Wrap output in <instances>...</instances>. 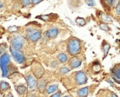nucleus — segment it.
<instances>
[{
    "instance_id": "1a4fd4ad",
    "label": "nucleus",
    "mask_w": 120,
    "mask_h": 97,
    "mask_svg": "<svg viewBox=\"0 0 120 97\" xmlns=\"http://www.w3.org/2000/svg\"><path fill=\"white\" fill-rule=\"evenodd\" d=\"M99 17H100V19L101 20V21L103 23H112V18L108 14H106L103 12L99 11Z\"/></svg>"
},
{
    "instance_id": "bb28decb",
    "label": "nucleus",
    "mask_w": 120,
    "mask_h": 97,
    "mask_svg": "<svg viewBox=\"0 0 120 97\" xmlns=\"http://www.w3.org/2000/svg\"><path fill=\"white\" fill-rule=\"evenodd\" d=\"M86 2L89 6H94V5H95V1H86Z\"/></svg>"
},
{
    "instance_id": "39448f33",
    "label": "nucleus",
    "mask_w": 120,
    "mask_h": 97,
    "mask_svg": "<svg viewBox=\"0 0 120 97\" xmlns=\"http://www.w3.org/2000/svg\"><path fill=\"white\" fill-rule=\"evenodd\" d=\"M27 37L32 42H36L41 37V32L37 30H34L32 28H29L26 32Z\"/></svg>"
},
{
    "instance_id": "5701e85b",
    "label": "nucleus",
    "mask_w": 120,
    "mask_h": 97,
    "mask_svg": "<svg viewBox=\"0 0 120 97\" xmlns=\"http://www.w3.org/2000/svg\"><path fill=\"white\" fill-rule=\"evenodd\" d=\"M115 11L117 16H120V1H118V4L116 5Z\"/></svg>"
},
{
    "instance_id": "412c9836",
    "label": "nucleus",
    "mask_w": 120,
    "mask_h": 97,
    "mask_svg": "<svg viewBox=\"0 0 120 97\" xmlns=\"http://www.w3.org/2000/svg\"><path fill=\"white\" fill-rule=\"evenodd\" d=\"M101 69V64L99 63V62H95L94 63V66H93V70L95 71V72H99Z\"/></svg>"
},
{
    "instance_id": "7ed1b4c3",
    "label": "nucleus",
    "mask_w": 120,
    "mask_h": 97,
    "mask_svg": "<svg viewBox=\"0 0 120 97\" xmlns=\"http://www.w3.org/2000/svg\"><path fill=\"white\" fill-rule=\"evenodd\" d=\"M25 42V39L22 36H20V35L15 36L11 39V44L13 46L12 48L16 51H20V50L22 47Z\"/></svg>"
},
{
    "instance_id": "9b49d317",
    "label": "nucleus",
    "mask_w": 120,
    "mask_h": 97,
    "mask_svg": "<svg viewBox=\"0 0 120 97\" xmlns=\"http://www.w3.org/2000/svg\"><path fill=\"white\" fill-rule=\"evenodd\" d=\"M91 87H86L79 89L77 92V95L79 97H87L89 94V89Z\"/></svg>"
},
{
    "instance_id": "72a5a7b5",
    "label": "nucleus",
    "mask_w": 120,
    "mask_h": 97,
    "mask_svg": "<svg viewBox=\"0 0 120 97\" xmlns=\"http://www.w3.org/2000/svg\"><path fill=\"white\" fill-rule=\"evenodd\" d=\"M1 50H0V54H1Z\"/></svg>"
},
{
    "instance_id": "c85d7f7f",
    "label": "nucleus",
    "mask_w": 120,
    "mask_h": 97,
    "mask_svg": "<svg viewBox=\"0 0 120 97\" xmlns=\"http://www.w3.org/2000/svg\"><path fill=\"white\" fill-rule=\"evenodd\" d=\"M40 2H41V1H35V0L32 1V3H33L34 4H39Z\"/></svg>"
},
{
    "instance_id": "f257e3e1",
    "label": "nucleus",
    "mask_w": 120,
    "mask_h": 97,
    "mask_svg": "<svg viewBox=\"0 0 120 97\" xmlns=\"http://www.w3.org/2000/svg\"><path fill=\"white\" fill-rule=\"evenodd\" d=\"M82 50L81 42L77 38H72L68 44V51L71 56L78 55Z\"/></svg>"
},
{
    "instance_id": "c756f323",
    "label": "nucleus",
    "mask_w": 120,
    "mask_h": 97,
    "mask_svg": "<svg viewBox=\"0 0 120 97\" xmlns=\"http://www.w3.org/2000/svg\"><path fill=\"white\" fill-rule=\"evenodd\" d=\"M2 6H3V4H2V2H1V1H0V8H1Z\"/></svg>"
},
{
    "instance_id": "2f4dec72",
    "label": "nucleus",
    "mask_w": 120,
    "mask_h": 97,
    "mask_svg": "<svg viewBox=\"0 0 120 97\" xmlns=\"http://www.w3.org/2000/svg\"><path fill=\"white\" fill-rule=\"evenodd\" d=\"M64 97H70V96H65Z\"/></svg>"
},
{
    "instance_id": "f03ea898",
    "label": "nucleus",
    "mask_w": 120,
    "mask_h": 97,
    "mask_svg": "<svg viewBox=\"0 0 120 97\" xmlns=\"http://www.w3.org/2000/svg\"><path fill=\"white\" fill-rule=\"evenodd\" d=\"M10 62V56L7 54H3L0 57V67L2 70V76L7 77L8 73V64Z\"/></svg>"
},
{
    "instance_id": "423d86ee",
    "label": "nucleus",
    "mask_w": 120,
    "mask_h": 97,
    "mask_svg": "<svg viewBox=\"0 0 120 97\" xmlns=\"http://www.w3.org/2000/svg\"><path fill=\"white\" fill-rule=\"evenodd\" d=\"M10 51L12 54V56L13 57L14 60L19 64L22 63L25 61V56L24 55L20 52L19 51H16L15 49H13V48H10Z\"/></svg>"
},
{
    "instance_id": "0eeeda50",
    "label": "nucleus",
    "mask_w": 120,
    "mask_h": 97,
    "mask_svg": "<svg viewBox=\"0 0 120 97\" xmlns=\"http://www.w3.org/2000/svg\"><path fill=\"white\" fill-rule=\"evenodd\" d=\"M111 76L115 82L120 84V63L115 65L112 68Z\"/></svg>"
},
{
    "instance_id": "9d476101",
    "label": "nucleus",
    "mask_w": 120,
    "mask_h": 97,
    "mask_svg": "<svg viewBox=\"0 0 120 97\" xmlns=\"http://www.w3.org/2000/svg\"><path fill=\"white\" fill-rule=\"evenodd\" d=\"M81 64H82V60H80L77 57H73L70 62V66L71 67L72 69H75L79 67Z\"/></svg>"
},
{
    "instance_id": "a211bd4d",
    "label": "nucleus",
    "mask_w": 120,
    "mask_h": 97,
    "mask_svg": "<svg viewBox=\"0 0 120 97\" xmlns=\"http://www.w3.org/2000/svg\"><path fill=\"white\" fill-rule=\"evenodd\" d=\"M76 23L79 26H84L86 24V22L85 19L83 18H80V17H77L76 18Z\"/></svg>"
},
{
    "instance_id": "393cba45",
    "label": "nucleus",
    "mask_w": 120,
    "mask_h": 97,
    "mask_svg": "<svg viewBox=\"0 0 120 97\" xmlns=\"http://www.w3.org/2000/svg\"><path fill=\"white\" fill-rule=\"evenodd\" d=\"M45 85H46V83H45L44 80H41L39 82V86H38V87H39V89H43L44 88Z\"/></svg>"
},
{
    "instance_id": "2eb2a0df",
    "label": "nucleus",
    "mask_w": 120,
    "mask_h": 97,
    "mask_svg": "<svg viewBox=\"0 0 120 97\" xmlns=\"http://www.w3.org/2000/svg\"><path fill=\"white\" fill-rule=\"evenodd\" d=\"M10 88V85H8V82H4V81H1L0 83V91L1 92H4L7 89H8Z\"/></svg>"
},
{
    "instance_id": "4468645a",
    "label": "nucleus",
    "mask_w": 120,
    "mask_h": 97,
    "mask_svg": "<svg viewBox=\"0 0 120 97\" xmlns=\"http://www.w3.org/2000/svg\"><path fill=\"white\" fill-rule=\"evenodd\" d=\"M58 34V30L56 27H51L46 32V36L49 38H55Z\"/></svg>"
},
{
    "instance_id": "aec40b11",
    "label": "nucleus",
    "mask_w": 120,
    "mask_h": 97,
    "mask_svg": "<svg viewBox=\"0 0 120 97\" xmlns=\"http://www.w3.org/2000/svg\"><path fill=\"white\" fill-rule=\"evenodd\" d=\"M26 90V87L25 86H22V85H19L18 87H16V91L18 92V94H23Z\"/></svg>"
},
{
    "instance_id": "473e14b6",
    "label": "nucleus",
    "mask_w": 120,
    "mask_h": 97,
    "mask_svg": "<svg viewBox=\"0 0 120 97\" xmlns=\"http://www.w3.org/2000/svg\"><path fill=\"white\" fill-rule=\"evenodd\" d=\"M35 97L34 96H32V97Z\"/></svg>"
},
{
    "instance_id": "b1692460",
    "label": "nucleus",
    "mask_w": 120,
    "mask_h": 97,
    "mask_svg": "<svg viewBox=\"0 0 120 97\" xmlns=\"http://www.w3.org/2000/svg\"><path fill=\"white\" fill-rule=\"evenodd\" d=\"M70 72V69L66 68V67H63V68H61L60 70V73L61 74H66Z\"/></svg>"
},
{
    "instance_id": "a878e982",
    "label": "nucleus",
    "mask_w": 120,
    "mask_h": 97,
    "mask_svg": "<svg viewBox=\"0 0 120 97\" xmlns=\"http://www.w3.org/2000/svg\"><path fill=\"white\" fill-rule=\"evenodd\" d=\"M60 95H61V92H60V91H59V92L55 93L54 94L51 95L50 97H60Z\"/></svg>"
},
{
    "instance_id": "f8f14e48",
    "label": "nucleus",
    "mask_w": 120,
    "mask_h": 97,
    "mask_svg": "<svg viewBox=\"0 0 120 97\" xmlns=\"http://www.w3.org/2000/svg\"><path fill=\"white\" fill-rule=\"evenodd\" d=\"M101 49H102V51L103 52V58H105L107 56L108 51L110 49V44L108 42L104 40V41H103V43L101 45Z\"/></svg>"
},
{
    "instance_id": "cd10ccee",
    "label": "nucleus",
    "mask_w": 120,
    "mask_h": 97,
    "mask_svg": "<svg viewBox=\"0 0 120 97\" xmlns=\"http://www.w3.org/2000/svg\"><path fill=\"white\" fill-rule=\"evenodd\" d=\"M30 1H22V3L23 4V5L24 6H27V5H29L30 4Z\"/></svg>"
},
{
    "instance_id": "20e7f679",
    "label": "nucleus",
    "mask_w": 120,
    "mask_h": 97,
    "mask_svg": "<svg viewBox=\"0 0 120 97\" xmlns=\"http://www.w3.org/2000/svg\"><path fill=\"white\" fill-rule=\"evenodd\" d=\"M87 81L88 78L84 71H77L75 73V82L77 85H85Z\"/></svg>"
},
{
    "instance_id": "ddd939ff",
    "label": "nucleus",
    "mask_w": 120,
    "mask_h": 97,
    "mask_svg": "<svg viewBox=\"0 0 120 97\" xmlns=\"http://www.w3.org/2000/svg\"><path fill=\"white\" fill-rule=\"evenodd\" d=\"M27 85H28L29 89L31 90L34 89L37 85V81L35 78L32 77V75H28L27 78Z\"/></svg>"
},
{
    "instance_id": "4be33fe9",
    "label": "nucleus",
    "mask_w": 120,
    "mask_h": 97,
    "mask_svg": "<svg viewBox=\"0 0 120 97\" xmlns=\"http://www.w3.org/2000/svg\"><path fill=\"white\" fill-rule=\"evenodd\" d=\"M37 18H39L44 21H48L49 19V15H42V16H37Z\"/></svg>"
},
{
    "instance_id": "6ab92c4d",
    "label": "nucleus",
    "mask_w": 120,
    "mask_h": 97,
    "mask_svg": "<svg viewBox=\"0 0 120 97\" xmlns=\"http://www.w3.org/2000/svg\"><path fill=\"white\" fill-rule=\"evenodd\" d=\"M58 58L61 63H65L68 61V56L65 54H59L58 55Z\"/></svg>"
},
{
    "instance_id": "dca6fc26",
    "label": "nucleus",
    "mask_w": 120,
    "mask_h": 97,
    "mask_svg": "<svg viewBox=\"0 0 120 97\" xmlns=\"http://www.w3.org/2000/svg\"><path fill=\"white\" fill-rule=\"evenodd\" d=\"M58 88V85L55 84V85H51L49 87V88H47V90H46V92L48 94H52L53 92H55Z\"/></svg>"
},
{
    "instance_id": "6e6552de",
    "label": "nucleus",
    "mask_w": 120,
    "mask_h": 97,
    "mask_svg": "<svg viewBox=\"0 0 120 97\" xmlns=\"http://www.w3.org/2000/svg\"><path fill=\"white\" fill-rule=\"evenodd\" d=\"M96 97H118L117 95L109 89H101L96 94Z\"/></svg>"
},
{
    "instance_id": "7c9ffc66",
    "label": "nucleus",
    "mask_w": 120,
    "mask_h": 97,
    "mask_svg": "<svg viewBox=\"0 0 120 97\" xmlns=\"http://www.w3.org/2000/svg\"><path fill=\"white\" fill-rule=\"evenodd\" d=\"M6 97H13V96H12L11 94H8V95H7Z\"/></svg>"
},
{
    "instance_id": "f3484780",
    "label": "nucleus",
    "mask_w": 120,
    "mask_h": 97,
    "mask_svg": "<svg viewBox=\"0 0 120 97\" xmlns=\"http://www.w3.org/2000/svg\"><path fill=\"white\" fill-rule=\"evenodd\" d=\"M98 26L101 30H104L105 32H109L110 30V28L108 26V25L106 23H105L101 22V21L98 23Z\"/></svg>"
}]
</instances>
